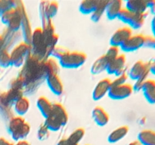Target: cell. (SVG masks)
Here are the masks:
<instances>
[{"mask_svg":"<svg viewBox=\"0 0 155 145\" xmlns=\"http://www.w3.org/2000/svg\"><path fill=\"white\" fill-rule=\"evenodd\" d=\"M138 141L141 145H155V131L142 130L138 134Z\"/></svg>","mask_w":155,"mask_h":145,"instance_id":"cell-21","label":"cell"},{"mask_svg":"<svg viewBox=\"0 0 155 145\" xmlns=\"http://www.w3.org/2000/svg\"><path fill=\"white\" fill-rule=\"evenodd\" d=\"M31 49L28 42H22L16 45L10 53L12 66L15 67L22 66L27 61Z\"/></svg>","mask_w":155,"mask_h":145,"instance_id":"cell-3","label":"cell"},{"mask_svg":"<svg viewBox=\"0 0 155 145\" xmlns=\"http://www.w3.org/2000/svg\"><path fill=\"white\" fill-rule=\"evenodd\" d=\"M0 145H15L4 137H0Z\"/></svg>","mask_w":155,"mask_h":145,"instance_id":"cell-42","label":"cell"},{"mask_svg":"<svg viewBox=\"0 0 155 145\" xmlns=\"http://www.w3.org/2000/svg\"><path fill=\"white\" fill-rule=\"evenodd\" d=\"M30 43L31 55L37 58L38 60H42L47 55H49V51L45 42L43 30L41 27L35 29L34 31L32 33Z\"/></svg>","mask_w":155,"mask_h":145,"instance_id":"cell-1","label":"cell"},{"mask_svg":"<svg viewBox=\"0 0 155 145\" xmlns=\"http://www.w3.org/2000/svg\"><path fill=\"white\" fill-rule=\"evenodd\" d=\"M36 105L41 114L44 118H47L51 114V109H52V104L45 97H39L36 101Z\"/></svg>","mask_w":155,"mask_h":145,"instance_id":"cell-22","label":"cell"},{"mask_svg":"<svg viewBox=\"0 0 155 145\" xmlns=\"http://www.w3.org/2000/svg\"><path fill=\"white\" fill-rule=\"evenodd\" d=\"M47 85L53 94L61 95L64 92V85L58 74H50L46 76Z\"/></svg>","mask_w":155,"mask_h":145,"instance_id":"cell-12","label":"cell"},{"mask_svg":"<svg viewBox=\"0 0 155 145\" xmlns=\"http://www.w3.org/2000/svg\"><path fill=\"white\" fill-rule=\"evenodd\" d=\"M17 8V2L12 0H0V17L6 11Z\"/></svg>","mask_w":155,"mask_h":145,"instance_id":"cell-31","label":"cell"},{"mask_svg":"<svg viewBox=\"0 0 155 145\" xmlns=\"http://www.w3.org/2000/svg\"><path fill=\"white\" fill-rule=\"evenodd\" d=\"M3 45H4V39L2 38V36H0V50L2 49Z\"/></svg>","mask_w":155,"mask_h":145,"instance_id":"cell-45","label":"cell"},{"mask_svg":"<svg viewBox=\"0 0 155 145\" xmlns=\"http://www.w3.org/2000/svg\"><path fill=\"white\" fill-rule=\"evenodd\" d=\"M107 2L106 0H99L98 6L94 11L93 13L91 14V20L93 22H98L101 18L102 15L105 13L106 6H107Z\"/></svg>","mask_w":155,"mask_h":145,"instance_id":"cell-27","label":"cell"},{"mask_svg":"<svg viewBox=\"0 0 155 145\" xmlns=\"http://www.w3.org/2000/svg\"><path fill=\"white\" fill-rule=\"evenodd\" d=\"M126 63H127L126 56L124 54H120L117 58L109 62L106 71L110 75L120 76L125 73Z\"/></svg>","mask_w":155,"mask_h":145,"instance_id":"cell-8","label":"cell"},{"mask_svg":"<svg viewBox=\"0 0 155 145\" xmlns=\"http://www.w3.org/2000/svg\"><path fill=\"white\" fill-rule=\"evenodd\" d=\"M125 8L136 14H145L148 9L147 1L144 0H128Z\"/></svg>","mask_w":155,"mask_h":145,"instance_id":"cell-18","label":"cell"},{"mask_svg":"<svg viewBox=\"0 0 155 145\" xmlns=\"http://www.w3.org/2000/svg\"><path fill=\"white\" fill-rule=\"evenodd\" d=\"M128 145H141V144L139 143V141H138V140H136V141L131 142V143H129Z\"/></svg>","mask_w":155,"mask_h":145,"instance_id":"cell-46","label":"cell"},{"mask_svg":"<svg viewBox=\"0 0 155 145\" xmlns=\"http://www.w3.org/2000/svg\"><path fill=\"white\" fill-rule=\"evenodd\" d=\"M85 145H89V144H85Z\"/></svg>","mask_w":155,"mask_h":145,"instance_id":"cell-47","label":"cell"},{"mask_svg":"<svg viewBox=\"0 0 155 145\" xmlns=\"http://www.w3.org/2000/svg\"><path fill=\"white\" fill-rule=\"evenodd\" d=\"M92 118L93 120L98 126H105L109 122V115L104 109L100 106H97L92 110Z\"/></svg>","mask_w":155,"mask_h":145,"instance_id":"cell-17","label":"cell"},{"mask_svg":"<svg viewBox=\"0 0 155 145\" xmlns=\"http://www.w3.org/2000/svg\"><path fill=\"white\" fill-rule=\"evenodd\" d=\"M21 26H22V14L21 11L18 8H16L7 27L12 31H18Z\"/></svg>","mask_w":155,"mask_h":145,"instance_id":"cell-23","label":"cell"},{"mask_svg":"<svg viewBox=\"0 0 155 145\" xmlns=\"http://www.w3.org/2000/svg\"><path fill=\"white\" fill-rule=\"evenodd\" d=\"M147 4H148V8L150 9L151 13L155 15V1L154 0H151V1H147Z\"/></svg>","mask_w":155,"mask_h":145,"instance_id":"cell-39","label":"cell"},{"mask_svg":"<svg viewBox=\"0 0 155 145\" xmlns=\"http://www.w3.org/2000/svg\"><path fill=\"white\" fill-rule=\"evenodd\" d=\"M37 137L39 140H45L49 137V131L44 125V124L39 127V130L37 131Z\"/></svg>","mask_w":155,"mask_h":145,"instance_id":"cell-35","label":"cell"},{"mask_svg":"<svg viewBox=\"0 0 155 145\" xmlns=\"http://www.w3.org/2000/svg\"><path fill=\"white\" fill-rule=\"evenodd\" d=\"M111 86V81L109 79L105 78L100 80L95 86L92 92V98L94 101H99L102 99L107 94Z\"/></svg>","mask_w":155,"mask_h":145,"instance_id":"cell-11","label":"cell"},{"mask_svg":"<svg viewBox=\"0 0 155 145\" xmlns=\"http://www.w3.org/2000/svg\"><path fill=\"white\" fill-rule=\"evenodd\" d=\"M84 136L85 130L82 128H77L76 130H74V131L70 134L69 137H68V140H69L71 143H72L73 144L78 145L79 143L81 141V140L83 138Z\"/></svg>","mask_w":155,"mask_h":145,"instance_id":"cell-29","label":"cell"},{"mask_svg":"<svg viewBox=\"0 0 155 145\" xmlns=\"http://www.w3.org/2000/svg\"><path fill=\"white\" fill-rule=\"evenodd\" d=\"M99 3V0H84L80 2L79 9L83 14H92Z\"/></svg>","mask_w":155,"mask_h":145,"instance_id":"cell-25","label":"cell"},{"mask_svg":"<svg viewBox=\"0 0 155 145\" xmlns=\"http://www.w3.org/2000/svg\"><path fill=\"white\" fill-rule=\"evenodd\" d=\"M148 63H149V72L155 75V58L153 60V61Z\"/></svg>","mask_w":155,"mask_h":145,"instance_id":"cell-40","label":"cell"},{"mask_svg":"<svg viewBox=\"0 0 155 145\" xmlns=\"http://www.w3.org/2000/svg\"><path fill=\"white\" fill-rule=\"evenodd\" d=\"M151 31H152L153 36H154L155 37V16H154V18H153L152 20H151Z\"/></svg>","mask_w":155,"mask_h":145,"instance_id":"cell-43","label":"cell"},{"mask_svg":"<svg viewBox=\"0 0 155 145\" xmlns=\"http://www.w3.org/2000/svg\"><path fill=\"white\" fill-rule=\"evenodd\" d=\"M15 145H31V143H30L29 141H27V140H18V141L17 142L16 144Z\"/></svg>","mask_w":155,"mask_h":145,"instance_id":"cell-44","label":"cell"},{"mask_svg":"<svg viewBox=\"0 0 155 145\" xmlns=\"http://www.w3.org/2000/svg\"><path fill=\"white\" fill-rule=\"evenodd\" d=\"M144 47L155 49V37L153 36H145Z\"/></svg>","mask_w":155,"mask_h":145,"instance_id":"cell-37","label":"cell"},{"mask_svg":"<svg viewBox=\"0 0 155 145\" xmlns=\"http://www.w3.org/2000/svg\"><path fill=\"white\" fill-rule=\"evenodd\" d=\"M44 125L48 128L49 131H57L60 130L61 127H63L60 122L51 115H49L48 117L45 119Z\"/></svg>","mask_w":155,"mask_h":145,"instance_id":"cell-28","label":"cell"},{"mask_svg":"<svg viewBox=\"0 0 155 145\" xmlns=\"http://www.w3.org/2000/svg\"><path fill=\"white\" fill-rule=\"evenodd\" d=\"M110 60H108L105 54L98 57L96 60L94 61L91 66V72L93 75H98L107 69Z\"/></svg>","mask_w":155,"mask_h":145,"instance_id":"cell-19","label":"cell"},{"mask_svg":"<svg viewBox=\"0 0 155 145\" xmlns=\"http://www.w3.org/2000/svg\"><path fill=\"white\" fill-rule=\"evenodd\" d=\"M145 36L142 34L132 35L120 47L122 51L125 52H133L140 49L145 45Z\"/></svg>","mask_w":155,"mask_h":145,"instance_id":"cell-7","label":"cell"},{"mask_svg":"<svg viewBox=\"0 0 155 145\" xmlns=\"http://www.w3.org/2000/svg\"><path fill=\"white\" fill-rule=\"evenodd\" d=\"M58 4L56 2H51L47 3L45 6V11L47 16L51 19L54 18L58 13Z\"/></svg>","mask_w":155,"mask_h":145,"instance_id":"cell-32","label":"cell"},{"mask_svg":"<svg viewBox=\"0 0 155 145\" xmlns=\"http://www.w3.org/2000/svg\"><path fill=\"white\" fill-rule=\"evenodd\" d=\"M141 91L149 104H155V81L147 79L142 85Z\"/></svg>","mask_w":155,"mask_h":145,"instance_id":"cell-16","label":"cell"},{"mask_svg":"<svg viewBox=\"0 0 155 145\" xmlns=\"http://www.w3.org/2000/svg\"><path fill=\"white\" fill-rule=\"evenodd\" d=\"M86 54L81 51H68L59 60V64L66 69H77L86 61Z\"/></svg>","mask_w":155,"mask_h":145,"instance_id":"cell-4","label":"cell"},{"mask_svg":"<svg viewBox=\"0 0 155 145\" xmlns=\"http://www.w3.org/2000/svg\"><path fill=\"white\" fill-rule=\"evenodd\" d=\"M51 116L55 118L57 120L60 122L62 126L67 125L68 122V114L66 109L63 107V105L59 103H54L52 104V109H51Z\"/></svg>","mask_w":155,"mask_h":145,"instance_id":"cell-13","label":"cell"},{"mask_svg":"<svg viewBox=\"0 0 155 145\" xmlns=\"http://www.w3.org/2000/svg\"><path fill=\"white\" fill-rule=\"evenodd\" d=\"M127 75H126L125 73L123 74V75L117 76V78L116 79H114V81H111V86L114 85H123L124 83H127Z\"/></svg>","mask_w":155,"mask_h":145,"instance_id":"cell-38","label":"cell"},{"mask_svg":"<svg viewBox=\"0 0 155 145\" xmlns=\"http://www.w3.org/2000/svg\"><path fill=\"white\" fill-rule=\"evenodd\" d=\"M42 67L44 73L46 76L50 74H58V65L53 59L48 58L45 60V61L42 62Z\"/></svg>","mask_w":155,"mask_h":145,"instance_id":"cell-26","label":"cell"},{"mask_svg":"<svg viewBox=\"0 0 155 145\" xmlns=\"http://www.w3.org/2000/svg\"><path fill=\"white\" fill-rule=\"evenodd\" d=\"M145 17L146 14H136L130 11L127 8H123L120 12L117 18L124 24H128L131 29L138 30L143 26Z\"/></svg>","mask_w":155,"mask_h":145,"instance_id":"cell-5","label":"cell"},{"mask_svg":"<svg viewBox=\"0 0 155 145\" xmlns=\"http://www.w3.org/2000/svg\"><path fill=\"white\" fill-rule=\"evenodd\" d=\"M154 16H155V15H154Z\"/></svg>","mask_w":155,"mask_h":145,"instance_id":"cell-48","label":"cell"},{"mask_svg":"<svg viewBox=\"0 0 155 145\" xmlns=\"http://www.w3.org/2000/svg\"><path fill=\"white\" fill-rule=\"evenodd\" d=\"M132 35H133V31L130 27H124L119 28L113 33L110 37V46H116L120 48Z\"/></svg>","mask_w":155,"mask_h":145,"instance_id":"cell-9","label":"cell"},{"mask_svg":"<svg viewBox=\"0 0 155 145\" xmlns=\"http://www.w3.org/2000/svg\"><path fill=\"white\" fill-rule=\"evenodd\" d=\"M57 145H75V144H73L72 143H71V142L68 140V138H63L61 139L58 143Z\"/></svg>","mask_w":155,"mask_h":145,"instance_id":"cell-41","label":"cell"},{"mask_svg":"<svg viewBox=\"0 0 155 145\" xmlns=\"http://www.w3.org/2000/svg\"><path fill=\"white\" fill-rule=\"evenodd\" d=\"M119 52L120 48L116 46H110L107 51V52H106L105 55L108 58V60L111 61V60H114L115 58H117L120 55Z\"/></svg>","mask_w":155,"mask_h":145,"instance_id":"cell-34","label":"cell"},{"mask_svg":"<svg viewBox=\"0 0 155 145\" xmlns=\"http://www.w3.org/2000/svg\"><path fill=\"white\" fill-rule=\"evenodd\" d=\"M133 87L130 84L124 83L120 85L110 86L108 97L113 100H124L129 98L133 92Z\"/></svg>","mask_w":155,"mask_h":145,"instance_id":"cell-6","label":"cell"},{"mask_svg":"<svg viewBox=\"0 0 155 145\" xmlns=\"http://www.w3.org/2000/svg\"><path fill=\"white\" fill-rule=\"evenodd\" d=\"M68 51H68L66 48H64V47L61 46H55L52 50H51L50 54L52 55L53 57H55V58L58 59L59 60L64 55H65Z\"/></svg>","mask_w":155,"mask_h":145,"instance_id":"cell-33","label":"cell"},{"mask_svg":"<svg viewBox=\"0 0 155 145\" xmlns=\"http://www.w3.org/2000/svg\"><path fill=\"white\" fill-rule=\"evenodd\" d=\"M8 129L12 138L18 141L29 135L31 131V127L22 116H18L10 119Z\"/></svg>","mask_w":155,"mask_h":145,"instance_id":"cell-2","label":"cell"},{"mask_svg":"<svg viewBox=\"0 0 155 145\" xmlns=\"http://www.w3.org/2000/svg\"><path fill=\"white\" fill-rule=\"evenodd\" d=\"M149 73V63L138 60L132 66L129 72V76L131 79L137 81L142 77H148Z\"/></svg>","mask_w":155,"mask_h":145,"instance_id":"cell-10","label":"cell"},{"mask_svg":"<svg viewBox=\"0 0 155 145\" xmlns=\"http://www.w3.org/2000/svg\"><path fill=\"white\" fill-rule=\"evenodd\" d=\"M15 8H13V9H12V10L8 11H6L5 13L3 14L2 15L1 21H2V24H4L5 25H6V26L8 25L9 21H10V19L12 18V15H13V13H14V11H15Z\"/></svg>","mask_w":155,"mask_h":145,"instance_id":"cell-36","label":"cell"},{"mask_svg":"<svg viewBox=\"0 0 155 145\" xmlns=\"http://www.w3.org/2000/svg\"><path fill=\"white\" fill-rule=\"evenodd\" d=\"M9 66H12L10 53L5 49L0 50V67L8 68Z\"/></svg>","mask_w":155,"mask_h":145,"instance_id":"cell-30","label":"cell"},{"mask_svg":"<svg viewBox=\"0 0 155 145\" xmlns=\"http://www.w3.org/2000/svg\"><path fill=\"white\" fill-rule=\"evenodd\" d=\"M15 110L19 116H23L29 111L30 107V101L26 97H21L14 104Z\"/></svg>","mask_w":155,"mask_h":145,"instance_id":"cell-24","label":"cell"},{"mask_svg":"<svg viewBox=\"0 0 155 145\" xmlns=\"http://www.w3.org/2000/svg\"><path fill=\"white\" fill-rule=\"evenodd\" d=\"M21 97H23V92L21 89L11 88L8 92L2 95L1 101L5 105H14L15 102Z\"/></svg>","mask_w":155,"mask_h":145,"instance_id":"cell-14","label":"cell"},{"mask_svg":"<svg viewBox=\"0 0 155 145\" xmlns=\"http://www.w3.org/2000/svg\"><path fill=\"white\" fill-rule=\"evenodd\" d=\"M128 132L129 128L127 125L118 127L117 128H116L110 133V134L107 137V140L110 143H117V142L120 141L123 138H124L127 135Z\"/></svg>","mask_w":155,"mask_h":145,"instance_id":"cell-20","label":"cell"},{"mask_svg":"<svg viewBox=\"0 0 155 145\" xmlns=\"http://www.w3.org/2000/svg\"><path fill=\"white\" fill-rule=\"evenodd\" d=\"M123 2L120 0H110L107 2L105 14L107 19L114 20L117 18L120 12L122 10Z\"/></svg>","mask_w":155,"mask_h":145,"instance_id":"cell-15","label":"cell"}]
</instances>
